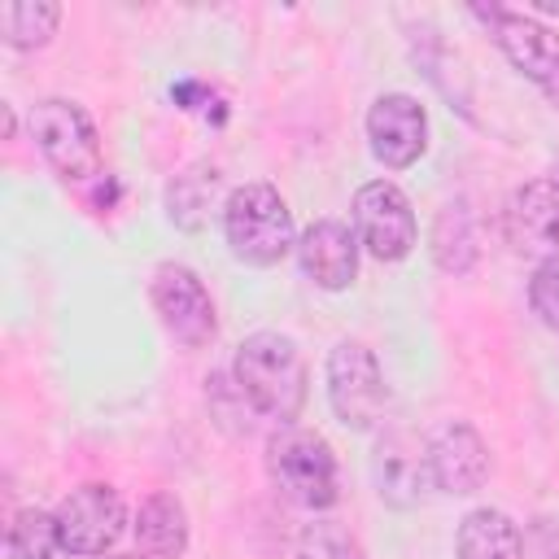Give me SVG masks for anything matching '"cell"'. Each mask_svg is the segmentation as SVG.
Masks as SVG:
<instances>
[{
    "label": "cell",
    "instance_id": "6da1fadb",
    "mask_svg": "<svg viewBox=\"0 0 559 559\" xmlns=\"http://www.w3.org/2000/svg\"><path fill=\"white\" fill-rule=\"evenodd\" d=\"M231 376H236L240 397L258 415H266L275 424L297 419V411L306 402V362H301V354L288 336H280V332L245 336L240 349H236Z\"/></svg>",
    "mask_w": 559,
    "mask_h": 559
},
{
    "label": "cell",
    "instance_id": "7a4b0ae2",
    "mask_svg": "<svg viewBox=\"0 0 559 559\" xmlns=\"http://www.w3.org/2000/svg\"><path fill=\"white\" fill-rule=\"evenodd\" d=\"M223 236L249 266H275L293 249L288 201L271 183H245L223 201Z\"/></svg>",
    "mask_w": 559,
    "mask_h": 559
},
{
    "label": "cell",
    "instance_id": "3957f363",
    "mask_svg": "<svg viewBox=\"0 0 559 559\" xmlns=\"http://www.w3.org/2000/svg\"><path fill=\"white\" fill-rule=\"evenodd\" d=\"M266 472L293 502L310 511L332 507L341 493V476H336V459L328 441L306 428H280L266 441Z\"/></svg>",
    "mask_w": 559,
    "mask_h": 559
},
{
    "label": "cell",
    "instance_id": "277c9868",
    "mask_svg": "<svg viewBox=\"0 0 559 559\" xmlns=\"http://www.w3.org/2000/svg\"><path fill=\"white\" fill-rule=\"evenodd\" d=\"M31 135L44 153V162L66 179V183H87L100 175V140L92 118L74 100H39L31 109Z\"/></svg>",
    "mask_w": 559,
    "mask_h": 559
},
{
    "label": "cell",
    "instance_id": "5b68a950",
    "mask_svg": "<svg viewBox=\"0 0 559 559\" xmlns=\"http://www.w3.org/2000/svg\"><path fill=\"white\" fill-rule=\"evenodd\" d=\"M328 402L345 428H371L384 415V371L362 341H341L328 354Z\"/></svg>",
    "mask_w": 559,
    "mask_h": 559
},
{
    "label": "cell",
    "instance_id": "8992f818",
    "mask_svg": "<svg viewBox=\"0 0 559 559\" xmlns=\"http://www.w3.org/2000/svg\"><path fill=\"white\" fill-rule=\"evenodd\" d=\"M148 297H153V310L162 319V328L188 345V349H201L214 341L218 332V314H214V301L201 284L197 271L179 266V262H162L148 280Z\"/></svg>",
    "mask_w": 559,
    "mask_h": 559
},
{
    "label": "cell",
    "instance_id": "52a82bcc",
    "mask_svg": "<svg viewBox=\"0 0 559 559\" xmlns=\"http://www.w3.org/2000/svg\"><path fill=\"white\" fill-rule=\"evenodd\" d=\"M354 236L380 262L406 258L415 249V236H419L406 192L397 183H389V179L362 183L358 197H354Z\"/></svg>",
    "mask_w": 559,
    "mask_h": 559
},
{
    "label": "cell",
    "instance_id": "ba28073f",
    "mask_svg": "<svg viewBox=\"0 0 559 559\" xmlns=\"http://www.w3.org/2000/svg\"><path fill=\"white\" fill-rule=\"evenodd\" d=\"M476 17L489 22L498 48L507 52V61L528 79L537 83L550 105H559V35L537 22V17H524V13H511V9H476Z\"/></svg>",
    "mask_w": 559,
    "mask_h": 559
},
{
    "label": "cell",
    "instance_id": "9c48e42d",
    "mask_svg": "<svg viewBox=\"0 0 559 559\" xmlns=\"http://www.w3.org/2000/svg\"><path fill=\"white\" fill-rule=\"evenodd\" d=\"M52 515H57V528H61L70 555H105L122 537V524H127V507H122L118 489H109V485L70 489Z\"/></svg>",
    "mask_w": 559,
    "mask_h": 559
},
{
    "label": "cell",
    "instance_id": "30bf717a",
    "mask_svg": "<svg viewBox=\"0 0 559 559\" xmlns=\"http://www.w3.org/2000/svg\"><path fill=\"white\" fill-rule=\"evenodd\" d=\"M367 140L376 162H384L389 170H406L419 162V153L428 148V114L415 96L406 92H389L367 109Z\"/></svg>",
    "mask_w": 559,
    "mask_h": 559
},
{
    "label": "cell",
    "instance_id": "8fae6325",
    "mask_svg": "<svg viewBox=\"0 0 559 559\" xmlns=\"http://www.w3.org/2000/svg\"><path fill=\"white\" fill-rule=\"evenodd\" d=\"M424 454H428V480L445 493H476L489 476V450L472 424L459 419L441 424L428 437Z\"/></svg>",
    "mask_w": 559,
    "mask_h": 559
},
{
    "label": "cell",
    "instance_id": "7c38bea8",
    "mask_svg": "<svg viewBox=\"0 0 559 559\" xmlns=\"http://www.w3.org/2000/svg\"><path fill=\"white\" fill-rule=\"evenodd\" d=\"M297 262H301L310 284H319L328 293H341L358 275V236L341 218H319V223H310L301 231Z\"/></svg>",
    "mask_w": 559,
    "mask_h": 559
},
{
    "label": "cell",
    "instance_id": "4fadbf2b",
    "mask_svg": "<svg viewBox=\"0 0 559 559\" xmlns=\"http://www.w3.org/2000/svg\"><path fill=\"white\" fill-rule=\"evenodd\" d=\"M502 227L520 253H555L559 249V179L546 175L515 188L507 201Z\"/></svg>",
    "mask_w": 559,
    "mask_h": 559
},
{
    "label": "cell",
    "instance_id": "5bb4252c",
    "mask_svg": "<svg viewBox=\"0 0 559 559\" xmlns=\"http://www.w3.org/2000/svg\"><path fill=\"white\" fill-rule=\"evenodd\" d=\"M140 559H183L188 550V511L175 493H148L135 515Z\"/></svg>",
    "mask_w": 559,
    "mask_h": 559
},
{
    "label": "cell",
    "instance_id": "9a60e30c",
    "mask_svg": "<svg viewBox=\"0 0 559 559\" xmlns=\"http://www.w3.org/2000/svg\"><path fill=\"white\" fill-rule=\"evenodd\" d=\"M454 550H459V559H524L520 528L493 507H476L463 515Z\"/></svg>",
    "mask_w": 559,
    "mask_h": 559
},
{
    "label": "cell",
    "instance_id": "2e32d148",
    "mask_svg": "<svg viewBox=\"0 0 559 559\" xmlns=\"http://www.w3.org/2000/svg\"><path fill=\"white\" fill-rule=\"evenodd\" d=\"M61 4L52 0H13L0 9V39L9 48H44L57 35Z\"/></svg>",
    "mask_w": 559,
    "mask_h": 559
},
{
    "label": "cell",
    "instance_id": "e0dca14e",
    "mask_svg": "<svg viewBox=\"0 0 559 559\" xmlns=\"http://www.w3.org/2000/svg\"><path fill=\"white\" fill-rule=\"evenodd\" d=\"M9 555L13 559H70V546L57 528V515L26 507L9 524Z\"/></svg>",
    "mask_w": 559,
    "mask_h": 559
},
{
    "label": "cell",
    "instance_id": "ac0fdd59",
    "mask_svg": "<svg viewBox=\"0 0 559 559\" xmlns=\"http://www.w3.org/2000/svg\"><path fill=\"white\" fill-rule=\"evenodd\" d=\"M432 258L441 271H454L463 275L472 262H476V236H472V218L463 205H445L437 214V227H432Z\"/></svg>",
    "mask_w": 559,
    "mask_h": 559
},
{
    "label": "cell",
    "instance_id": "d6986e66",
    "mask_svg": "<svg viewBox=\"0 0 559 559\" xmlns=\"http://www.w3.org/2000/svg\"><path fill=\"white\" fill-rule=\"evenodd\" d=\"M214 197H218V170H214V166H192V170H183V175L170 183L166 205H170V218H175V223L201 227L205 214H210V205H214Z\"/></svg>",
    "mask_w": 559,
    "mask_h": 559
},
{
    "label": "cell",
    "instance_id": "ffe728a7",
    "mask_svg": "<svg viewBox=\"0 0 559 559\" xmlns=\"http://www.w3.org/2000/svg\"><path fill=\"white\" fill-rule=\"evenodd\" d=\"M297 559H362V546L336 520H314L297 537Z\"/></svg>",
    "mask_w": 559,
    "mask_h": 559
},
{
    "label": "cell",
    "instance_id": "44dd1931",
    "mask_svg": "<svg viewBox=\"0 0 559 559\" xmlns=\"http://www.w3.org/2000/svg\"><path fill=\"white\" fill-rule=\"evenodd\" d=\"M528 301H533V314H537L550 332H559V253L542 258V266L533 271V280H528Z\"/></svg>",
    "mask_w": 559,
    "mask_h": 559
},
{
    "label": "cell",
    "instance_id": "7402d4cb",
    "mask_svg": "<svg viewBox=\"0 0 559 559\" xmlns=\"http://www.w3.org/2000/svg\"><path fill=\"white\" fill-rule=\"evenodd\" d=\"M105 559H118V555H105Z\"/></svg>",
    "mask_w": 559,
    "mask_h": 559
}]
</instances>
